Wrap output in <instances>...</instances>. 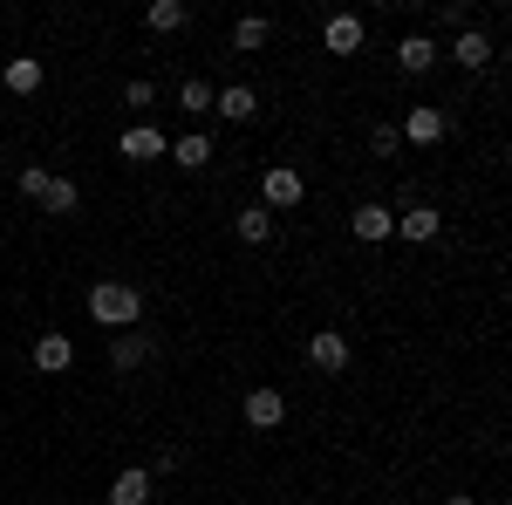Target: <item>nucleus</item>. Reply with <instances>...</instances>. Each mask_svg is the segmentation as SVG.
Wrapping results in <instances>:
<instances>
[{
  "mask_svg": "<svg viewBox=\"0 0 512 505\" xmlns=\"http://www.w3.org/2000/svg\"><path fill=\"white\" fill-rule=\"evenodd\" d=\"M89 321H103V328H137L144 321V294L130 287V280H96L89 287Z\"/></svg>",
  "mask_w": 512,
  "mask_h": 505,
  "instance_id": "obj_1",
  "label": "nucleus"
},
{
  "mask_svg": "<svg viewBox=\"0 0 512 505\" xmlns=\"http://www.w3.org/2000/svg\"><path fill=\"white\" fill-rule=\"evenodd\" d=\"M239 417H246L253 430H280V424H287V396H280L274 383H253V389H246V403H239Z\"/></svg>",
  "mask_w": 512,
  "mask_h": 505,
  "instance_id": "obj_2",
  "label": "nucleus"
},
{
  "mask_svg": "<svg viewBox=\"0 0 512 505\" xmlns=\"http://www.w3.org/2000/svg\"><path fill=\"white\" fill-rule=\"evenodd\" d=\"M437 233H444V212H437V205H403V212H396V239H410V246H431Z\"/></svg>",
  "mask_w": 512,
  "mask_h": 505,
  "instance_id": "obj_3",
  "label": "nucleus"
},
{
  "mask_svg": "<svg viewBox=\"0 0 512 505\" xmlns=\"http://www.w3.org/2000/svg\"><path fill=\"white\" fill-rule=\"evenodd\" d=\"M308 362H315L321 376H342V369H349V335H335V328H315V335H308Z\"/></svg>",
  "mask_w": 512,
  "mask_h": 505,
  "instance_id": "obj_4",
  "label": "nucleus"
},
{
  "mask_svg": "<svg viewBox=\"0 0 512 505\" xmlns=\"http://www.w3.org/2000/svg\"><path fill=\"white\" fill-rule=\"evenodd\" d=\"M260 192H267V212H287V205H301L308 185H301V171H294V164H274V171L260 178Z\"/></svg>",
  "mask_w": 512,
  "mask_h": 505,
  "instance_id": "obj_5",
  "label": "nucleus"
},
{
  "mask_svg": "<svg viewBox=\"0 0 512 505\" xmlns=\"http://www.w3.org/2000/svg\"><path fill=\"white\" fill-rule=\"evenodd\" d=\"M437 55H444V48H437L431 35H403L396 41V69H403V76H431Z\"/></svg>",
  "mask_w": 512,
  "mask_h": 505,
  "instance_id": "obj_6",
  "label": "nucleus"
},
{
  "mask_svg": "<svg viewBox=\"0 0 512 505\" xmlns=\"http://www.w3.org/2000/svg\"><path fill=\"white\" fill-rule=\"evenodd\" d=\"M151 355H158V342H151V335H137V328H123L117 342H110V369H123V376H130V369H144Z\"/></svg>",
  "mask_w": 512,
  "mask_h": 505,
  "instance_id": "obj_7",
  "label": "nucleus"
},
{
  "mask_svg": "<svg viewBox=\"0 0 512 505\" xmlns=\"http://www.w3.org/2000/svg\"><path fill=\"white\" fill-rule=\"evenodd\" d=\"M164 151H171V144H164L158 123H130V130H123V157H130V164H151V157H164Z\"/></svg>",
  "mask_w": 512,
  "mask_h": 505,
  "instance_id": "obj_8",
  "label": "nucleus"
},
{
  "mask_svg": "<svg viewBox=\"0 0 512 505\" xmlns=\"http://www.w3.org/2000/svg\"><path fill=\"white\" fill-rule=\"evenodd\" d=\"M349 226H355V239H369V246H376V239H390V233H396V212L369 198V205H355V219H349Z\"/></svg>",
  "mask_w": 512,
  "mask_h": 505,
  "instance_id": "obj_9",
  "label": "nucleus"
},
{
  "mask_svg": "<svg viewBox=\"0 0 512 505\" xmlns=\"http://www.w3.org/2000/svg\"><path fill=\"white\" fill-rule=\"evenodd\" d=\"M69 362H76V342L48 328V335H41V342H35V369H41V376H62Z\"/></svg>",
  "mask_w": 512,
  "mask_h": 505,
  "instance_id": "obj_10",
  "label": "nucleus"
},
{
  "mask_svg": "<svg viewBox=\"0 0 512 505\" xmlns=\"http://www.w3.org/2000/svg\"><path fill=\"white\" fill-rule=\"evenodd\" d=\"M444 55H451L458 69H485V62H492V35H478V28H465V35L451 41Z\"/></svg>",
  "mask_w": 512,
  "mask_h": 505,
  "instance_id": "obj_11",
  "label": "nucleus"
},
{
  "mask_svg": "<svg viewBox=\"0 0 512 505\" xmlns=\"http://www.w3.org/2000/svg\"><path fill=\"white\" fill-rule=\"evenodd\" d=\"M444 130H451V123H444V110H410V117H403V130H396V137H410V144H417V151H424V144H437V137H444Z\"/></svg>",
  "mask_w": 512,
  "mask_h": 505,
  "instance_id": "obj_12",
  "label": "nucleus"
},
{
  "mask_svg": "<svg viewBox=\"0 0 512 505\" xmlns=\"http://www.w3.org/2000/svg\"><path fill=\"white\" fill-rule=\"evenodd\" d=\"M321 41H328L335 55H355V48H362V14H335V21L321 28Z\"/></svg>",
  "mask_w": 512,
  "mask_h": 505,
  "instance_id": "obj_13",
  "label": "nucleus"
},
{
  "mask_svg": "<svg viewBox=\"0 0 512 505\" xmlns=\"http://www.w3.org/2000/svg\"><path fill=\"white\" fill-rule=\"evenodd\" d=\"M110 505H151V471H117V485H110Z\"/></svg>",
  "mask_w": 512,
  "mask_h": 505,
  "instance_id": "obj_14",
  "label": "nucleus"
},
{
  "mask_svg": "<svg viewBox=\"0 0 512 505\" xmlns=\"http://www.w3.org/2000/svg\"><path fill=\"white\" fill-rule=\"evenodd\" d=\"M185 21H192L185 0H151V7H144V28H158V35H178Z\"/></svg>",
  "mask_w": 512,
  "mask_h": 505,
  "instance_id": "obj_15",
  "label": "nucleus"
},
{
  "mask_svg": "<svg viewBox=\"0 0 512 505\" xmlns=\"http://www.w3.org/2000/svg\"><path fill=\"white\" fill-rule=\"evenodd\" d=\"M233 233L246 239V246H267V239H274V212H267V205H246L233 219Z\"/></svg>",
  "mask_w": 512,
  "mask_h": 505,
  "instance_id": "obj_16",
  "label": "nucleus"
},
{
  "mask_svg": "<svg viewBox=\"0 0 512 505\" xmlns=\"http://www.w3.org/2000/svg\"><path fill=\"white\" fill-rule=\"evenodd\" d=\"M76 205H82L76 178H48V192H41V212H48V219H69Z\"/></svg>",
  "mask_w": 512,
  "mask_h": 505,
  "instance_id": "obj_17",
  "label": "nucleus"
},
{
  "mask_svg": "<svg viewBox=\"0 0 512 505\" xmlns=\"http://www.w3.org/2000/svg\"><path fill=\"white\" fill-rule=\"evenodd\" d=\"M267 41H274V21H267V14L233 21V48H239V55H253V48H267Z\"/></svg>",
  "mask_w": 512,
  "mask_h": 505,
  "instance_id": "obj_18",
  "label": "nucleus"
},
{
  "mask_svg": "<svg viewBox=\"0 0 512 505\" xmlns=\"http://www.w3.org/2000/svg\"><path fill=\"white\" fill-rule=\"evenodd\" d=\"M41 76H48V69H41L35 55H14V62H7V76H0V82H7L14 96H35V89H41Z\"/></svg>",
  "mask_w": 512,
  "mask_h": 505,
  "instance_id": "obj_19",
  "label": "nucleus"
},
{
  "mask_svg": "<svg viewBox=\"0 0 512 505\" xmlns=\"http://www.w3.org/2000/svg\"><path fill=\"white\" fill-rule=\"evenodd\" d=\"M171 157H178L185 171H205V164H212V137L192 130V137H178V144H171Z\"/></svg>",
  "mask_w": 512,
  "mask_h": 505,
  "instance_id": "obj_20",
  "label": "nucleus"
},
{
  "mask_svg": "<svg viewBox=\"0 0 512 505\" xmlns=\"http://www.w3.org/2000/svg\"><path fill=\"white\" fill-rule=\"evenodd\" d=\"M212 110H219V117H233V123H253L260 103H253V89H219V96H212Z\"/></svg>",
  "mask_w": 512,
  "mask_h": 505,
  "instance_id": "obj_21",
  "label": "nucleus"
},
{
  "mask_svg": "<svg viewBox=\"0 0 512 505\" xmlns=\"http://www.w3.org/2000/svg\"><path fill=\"white\" fill-rule=\"evenodd\" d=\"M212 96H219V89H212V82H185V89H178V103H185V110H192V117H198V110H212Z\"/></svg>",
  "mask_w": 512,
  "mask_h": 505,
  "instance_id": "obj_22",
  "label": "nucleus"
},
{
  "mask_svg": "<svg viewBox=\"0 0 512 505\" xmlns=\"http://www.w3.org/2000/svg\"><path fill=\"white\" fill-rule=\"evenodd\" d=\"M48 178H55L48 164H28V171H21V198H35V205H41V192H48Z\"/></svg>",
  "mask_w": 512,
  "mask_h": 505,
  "instance_id": "obj_23",
  "label": "nucleus"
},
{
  "mask_svg": "<svg viewBox=\"0 0 512 505\" xmlns=\"http://www.w3.org/2000/svg\"><path fill=\"white\" fill-rule=\"evenodd\" d=\"M396 144H403V137H396L390 123H376V130H369V151H376V157H396Z\"/></svg>",
  "mask_w": 512,
  "mask_h": 505,
  "instance_id": "obj_24",
  "label": "nucleus"
},
{
  "mask_svg": "<svg viewBox=\"0 0 512 505\" xmlns=\"http://www.w3.org/2000/svg\"><path fill=\"white\" fill-rule=\"evenodd\" d=\"M123 103H130V110H151V103H158V89H151V82L137 76L130 89H123Z\"/></svg>",
  "mask_w": 512,
  "mask_h": 505,
  "instance_id": "obj_25",
  "label": "nucleus"
},
{
  "mask_svg": "<svg viewBox=\"0 0 512 505\" xmlns=\"http://www.w3.org/2000/svg\"><path fill=\"white\" fill-rule=\"evenodd\" d=\"M444 505H478V499H472V492H451V499H444Z\"/></svg>",
  "mask_w": 512,
  "mask_h": 505,
  "instance_id": "obj_26",
  "label": "nucleus"
}]
</instances>
